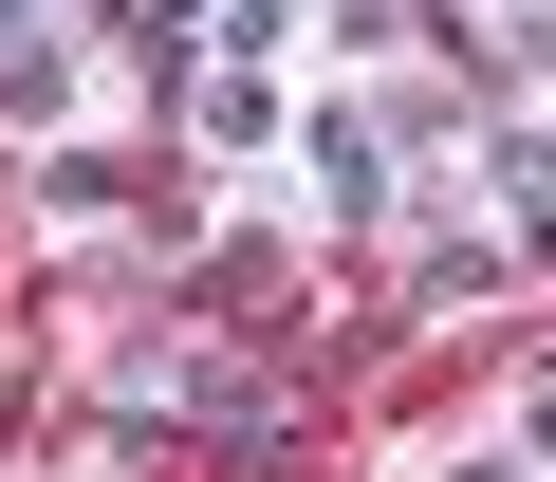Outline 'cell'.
<instances>
[{"instance_id":"1","label":"cell","mask_w":556,"mask_h":482,"mask_svg":"<svg viewBox=\"0 0 556 482\" xmlns=\"http://www.w3.org/2000/svg\"><path fill=\"white\" fill-rule=\"evenodd\" d=\"M167 482H316V464H167Z\"/></svg>"}]
</instances>
